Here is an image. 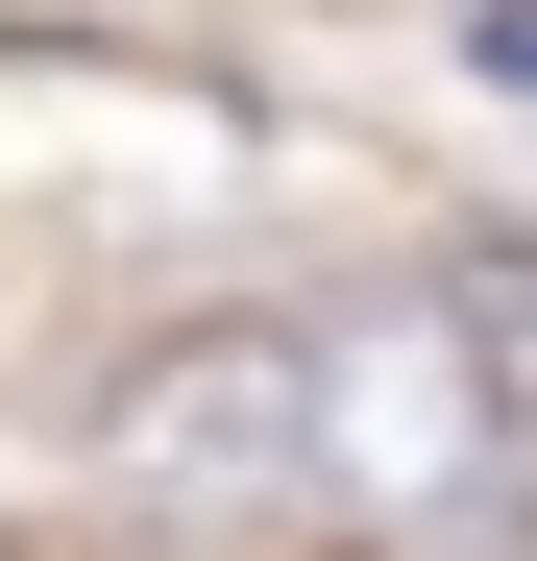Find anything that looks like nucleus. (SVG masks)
<instances>
[{"label":"nucleus","mask_w":537,"mask_h":561,"mask_svg":"<svg viewBox=\"0 0 537 561\" xmlns=\"http://www.w3.org/2000/svg\"><path fill=\"white\" fill-rule=\"evenodd\" d=\"M73 463H123L171 513H244V489H294V463H342V342L318 318H171L123 391L73 415Z\"/></svg>","instance_id":"f257e3e1"},{"label":"nucleus","mask_w":537,"mask_h":561,"mask_svg":"<svg viewBox=\"0 0 537 561\" xmlns=\"http://www.w3.org/2000/svg\"><path fill=\"white\" fill-rule=\"evenodd\" d=\"M342 463L367 489H465V463H513V391H489V342L465 318H391V342H342Z\"/></svg>","instance_id":"f03ea898"},{"label":"nucleus","mask_w":537,"mask_h":561,"mask_svg":"<svg viewBox=\"0 0 537 561\" xmlns=\"http://www.w3.org/2000/svg\"><path fill=\"white\" fill-rule=\"evenodd\" d=\"M439 318L489 342V391L537 415V244H439Z\"/></svg>","instance_id":"7ed1b4c3"}]
</instances>
